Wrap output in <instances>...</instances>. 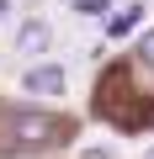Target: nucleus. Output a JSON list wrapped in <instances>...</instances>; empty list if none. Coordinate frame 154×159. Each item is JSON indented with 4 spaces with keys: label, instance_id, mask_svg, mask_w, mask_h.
Instances as JSON below:
<instances>
[{
    "label": "nucleus",
    "instance_id": "1",
    "mask_svg": "<svg viewBox=\"0 0 154 159\" xmlns=\"http://www.w3.org/2000/svg\"><path fill=\"white\" fill-rule=\"evenodd\" d=\"M0 138H6V148H48V143H58V138H69V122H58V117H43V111H21V117H11L6 127H0Z\"/></svg>",
    "mask_w": 154,
    "mask_h": 159
},
{
    "label": "nucleus",
    "instance_id": "7",
    "mask_svg": "<svg viewBox=\"0 0 154 159\" xmlns=\"http://www.w3.org/2000/svg\"><path fill=\"white\" fill-rule=\"evenodd\" d=\"M6 16H11V0H0V21H6Z\"/></svg>",
    "mask_w": 154,
    "mask_h": 159
},
{
    "label": "nucleus",
    "instance_id": "8",
    "mask_svg": "<svg viewBox=\"0 0 154 159\" xmlns=\"http://www.w3.org/2000/svg\"><path fill=\"white\" fill-rule=\"evenodd\" d=\"M149 159H154V148H149Z\"/></svg>",
    "mask_w": 154,
    "mask_h": 159
},
{
    "label": "nucleus",
    "instance_id": "3",
    "mask_svg": "<svg viewBox=\"0 0 154 159\" xmlns=\"http://www.w3.org/2000/svg\"><path fill=\"white\" fill-rule=\"evenodd\" d=\"M27 90H37V96L64 90V69H32V74H27Z\"/></svg>",
    "mask_w": 154,
    "mask_h": 159
},
{
    "label": "nucleus",
    "instance_id": "2",
    "mask_svg": "<svg viewBox=\"0 0 154 159\" xmlns=\"http://www.w3.org/2000/svg\"><path fill=\"white\" fill-rule=\"evenodd\" d=\"M48 43H53V32H48L43 21H27V27L16 32V53H43Z\"/></svg>",
    "mask_w": 154,
    "mask_h": 159
},
{
    "label": "nucleus",
    "instance_id": "6",
    "mask_svg": "<svg viewBox=\"0 0 154 159\" xmlns=\"http://www.w3.org/2000/svg\"><path fill=\"white\" fill-rule=\"evenodd\" d=\"M138 58H143V64H154V32H149V37L138 43Z\"/></svg>",
    "mask_w": 154,
    "mask_h": 159
},
{
    "label": "nucleus",
    "instance_id": "5",
    "mask_svg": "<svg viewBox=\"0 0 154 159\" xmlns=\"http://www.w3.org/2000/svg\"><path fill=\"white\" fill-rule=\"evenodd\" d=\"M80 16H106V0H80Z\"/></svg>",
    "mask_w": 154,
    "mask_h": 159
},
{
    "label": "nucleus",
    "instance_id": "4",
    "mask_svg": "<svg viewBox=\"0 0 154 159\" xmlns=\"http://www.w3.org/2000/svg\"><path fill=\"white\" fill-rule=\"evenodd\" d=\"M138 21H143V6H128L122 16H112V27H106V32H112V37H128Z\"/></svg>",
    "mask_w": 154,
    "mask_h": 159
}]
</instances>
